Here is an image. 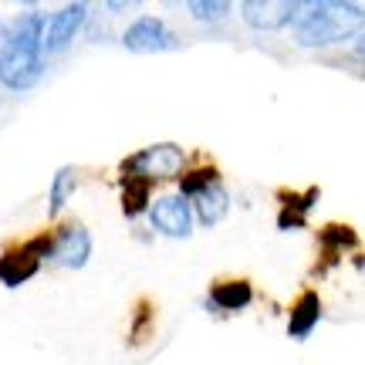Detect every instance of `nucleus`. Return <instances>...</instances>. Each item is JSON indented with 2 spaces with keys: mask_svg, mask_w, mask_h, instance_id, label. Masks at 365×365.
Returning <instances> with one entry per match:
<instances>
[{
  "mask_svg": "<svg viewBox=\"0 0 365 365\" xmlns=\"http://www.w3.org/2000/svg\"><path fill=\"white\" fill-rule=\"evenodd\" d=\"M41 31L44 14L24 11L11 27L0 31V85L11 91L34 88L44 75V54H41Z\"/></svg>",
  "mask_w": 365,
  "mask_h": 365,
  "instance_id": "obj_1",
  "label": "nucleus"
},
{
  "mask_svg": "<svg viewBox=\"0 0 365 365\" xmlns=\"http://www.w3.org/2000/svg\"><path fill=\"white\" fill-rule=\"evenodd\" d=\"M362 31V4H341V0H322L304 4L294 21V41L301 48H328L341 44L349 34Z\"/></svg>",
  "mask_w": 365,
  "mask_h": 365,
  "instance_id": "obj_2",
  "label": "nucleus"
},
{
  "mask_svg": "<svg viewBox=\"0 0 365 365\" xmlns=\"http://www.w3.org/2000/svg\"><path fill=\"white\" fill-rule=\"evenodd\" d=\"M118 170H122V180H143V182H149V186H156V182L182 176V170H186V153H182V145H176V143H156V145H145L139 153L125 156Z\"/></svg>",
  "mask_w": 365,
  "mask_h": 365,
  "instance_id": "obj_3",
  "label": "nucleus"
},
{
  "mask_svg": "<svg viewBox=\"0 0 365 365\" xmlns=\"http://www.w3.org/2000/svg\"><path fill=\"white\" fill-rule=\"evenodd\" d=\"M91 257V234L88 227L78 220L58 227L54 234H48V264L68 267V271H81Z\"/></svg>",
  "mask_w": 365,
  "mask_h": 365,
  "instance_id": "obj_4",
  "label": "nucleus"
},
{
  "mask_svg": "<svg viewBox=\"0 0 365 365\" xmlns=\"http://www.w3.org/2000/svg\"><path fill=\"white\" fill-rule=\"evenodd\" d=\"M122 48L132 54H159V51H176L180 38L163 17H135L125 31H122Z\"/></svg>",
  "mask_w": 365,
  "mask_h": 365,
  "instance_id": "obj_5",
  "label": "nucleus"
},
{
  "mask_svg": "<svg viewBox=\"0 0 365 365\" xmlns=\"http://www.w3.org/2000/svg\"><path fill=\"white\" fill-rule=\"evenodd\" d=\"M88 21V4H68L58 14L44 17V31H41V54L51 58V54H61L78 38V31Z\"/></svg>",
  "mask_w": 365,
  "mask_h": 365,
  "instance_id": "obj_6",
  "label": "nucleus"
},
{
  "mask_svg": "<svg viewBox=\"0 0 365 365\" xmlns=\"http://www.w3.org/2000/svg\"><path fill=\"white\" fill-rule=\"evenodd\" d=\"M149 223L153 230L163 237H173V240H182V237L193 234V210L190 203L182 200L180 193H170V196H159L149 203Z\"/></svg>",
  "mask_w": 365,
  "mask_h": 365,
  "instance_id": "obj_7",
  "label": "nucleus"
},
{
  "mask_svg": "<svg viewBox=\"0 0 365 365\" xmlns=\"http://www.w3.org/2000/svg\"><path fill=\"white\" fill-rule=\"evenodd\" d=\"M301 0H244L240 14H244V24L254 31H281L291 27L301 14Z\"/></svg>",
  "mask_w": 365,
  "mask_h": 365,
  "instance_id": "obj_8",
  "label": "nucleus"
},
{
  "mask_svg": "<svg viewBox=\"0 0 365 365\" xmlns=\"http://www.w3.org/2000/svg\"><path fill=\"white\" fill-rule=\"evenodd\" d=\"M41 271V257L34 254L31 244H17V247H7L0 254V284L4 287H21L24 281H31L34 274Z\"/></svg>",
  "mask_w": 365,
  "mask_h": 365,
  "instance_id": "obj_9",
  "label": "nucleus"
},
{
  "mask_svg": "<svg viewBox=\"0 0 365 365\" xmlns=\"http://www.w3.org/2000/svg\"><path fill=\"white\" fill-rule=\"evenodd\" d=\"M186 203H190L193 220L200 223V227H217V223L227 217V210H230V193H227V186L217 180V182H210V186H203L196 196H190Z\"/></svg>",
  "mask_w": 365,
  "mask_h": 365,
  "instance_id": "obj_10",
  "label": "nucleus"
},
{
  "mask_svg": "<svg viewBox=\"0 0 365 365\" xmlns=\"http://www.w3.org/2000/svg\"><path fill=\"white\" fill-rule=\"evenodd\" d=\"M318 322H322V298H318L314 291H304V294L294 301L291 314H287V335L294 341H308L312 331L318 328Z\"/></svg>",
  "mask_w": 365,
  "mask_h": 365,
  "instance_id": "obj_11",
  "label": "nucleus"
},
{
  "mask_svg": "<svg viewBox=\"0 0 365 365\" xmlns=\"http://www.w3.org/2000/svg\"><path fill=\"white\" fill-rule=\"evenodd\" d=\"M250 301H254V287L247 281H220V284L210 287L207 308L217 314H234V312H244Z\"/></svg>",
  "mask_w": 365,
  "mask_h": 365,
  "instance_id": "obj_12",
  "label": "nucleus"
},
{
  "mask_svg": "<svg viewBox=\"0 0 365 365\" xmlns=\"http://www.w3.org/2000/svg\"><path fill=\"white\" fill-rule=\"evenodd\" d=\"M314 200H318V186H312L308 193H284V196H281V213H277V227H281V230H294V227H304V217L312 213Z\"/></svg>",
  "mask_w": 365,
  "mask_h": 365,
  "instance_id": "obj_13",
  "label": "nucleus"
},
{
  "mask_svg": "<svg viewBox=\"0 0 365 365\" xmlns=\"http://www.w3.org/2000/svg\"><path fill=\"white\" fill-rule=\"evenodd\" d=\"M78 190V170L75 166H61V170L54 173L51 180V193H48V213L51 217H58L61 210H65V203L71 200V193Z\"/></svg>",
  "mask_w": 365,
  "mask_h": 365,
  "instance_id": "obj_14",
  "label": "nucleus"
},
{
  "mask_svg": "<svg viewBox=\"0 0 365 365\" xmlns=\"http://www.w3.org/2000/svg\"><path fill=\"white\" fill-rule=\"evenodd\" d=\"M153 203V186L143 180H122V213L135 220V217H143L145 210Z\"/></svg>",
  "mask_w": 365,
  "mask_h": 365,
  "instance_id": "obj_15",
  "label": "nucleus"
},
{
  "mask_svg": "<svg viewBox=\"0 0 365 365\" xmlns=\"http://www.w3.org/2000/svg\"><path fill=\"white\" fill-rule=\"evenodd\" d=\"M220 180V173H217V166H200V170H186L180 176V196L182 200H190V196H196L203 186H210V182Z\"/></svg>",
  "mask_w": 365,
  "mask_h": 365,
  "instance_id": "obj_16",
  "label": "nucleus"
},
{
  "mask_svg": "<svg viewBox=\"0 0 365 365\" xmlns=\"http://www.w3.org/2000/svg\"><path fill=\"white\" fill-rule=\"evenodd\" d=\"M186 11L193 14L196 21L213 24V21H223V17L230 14V4H227V0H190V4H186Z\"/></svg>",
  "mask_w": 365,
  "mask_h": 365,
  "instance_id": "obj_17",
  "label": "nucleus"
},
{
  "mask_svg": "<svg viewBox=\"0 0 365 365\" xmlns=\"http://www.w3.org/2000/svg\"><path fill=\"white\" fill-rule=\"evenodd\" d=\"M322 244L331 250H349L355 247V230L352 227H341V223H331V227L322 230Z\"/></svg>",
  "mask_w": 365,
  "mask_h": 365,
  "instance_id": "obj_18",
  "label": "nucleus"
}]
</instances>
